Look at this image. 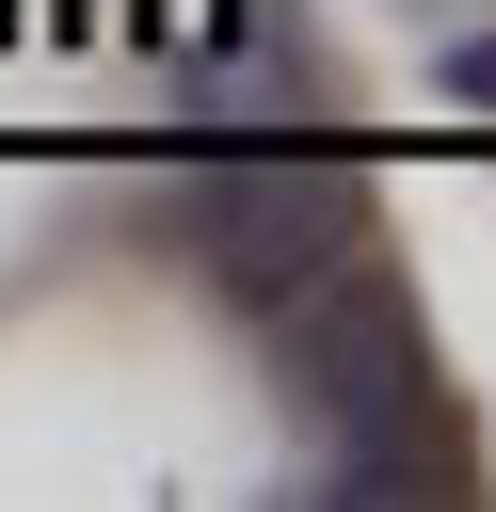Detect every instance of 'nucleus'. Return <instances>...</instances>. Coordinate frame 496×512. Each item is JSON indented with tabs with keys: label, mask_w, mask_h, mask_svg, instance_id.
<instances>
[{
	"label": "nucleus",
	"mask_w": 496,
	"mask_h": 512,
	"mask_svg": "<svg viewBox=\"0 0 496 512\" xmlns=\"http://www.w3.org/2000/svg\"><path fill=\"white\" fill-rule=\"evenodd\" d=\"M272 368L320 432V496H464V464L432 432V336H416V288L384 256H336L320 288H288Z\"/></svg>",
	"instance_id": "f257e3e1"
},
{
	"label": "nucleus",
	"mask_w": 496,
	"mask_h": 512,
	"mask_svg": "<svg viewBox=\"0 0 496 512\" xmlns=\"http://www.w3.org/2000/svg\"><path fill=\"white\" fill-rule=\"evenodd\" d=\"M160 224H176V256H192L224 304H256V320H272L288 288H320L336 256H368V176H352V160L240 144V160H176Z\"/></svg>",
	"instance_id": "f03ea898"
},
{
	"label": "nucleus",
	"mask_w": 496,
	"mask_h": 512,
	"mask_svg": "<svg viewBox=\"0 0 496 512\" xmlns=\"http://www.w3.org/2000/svg\"><path fill=\"white\" fill-rule=\"evenodd\" d=\"M448 96H464V112H496V32H464V48H448Z\"/></svg>",
	"instance_id": "7ed1b4c3"
}]
</instances>
